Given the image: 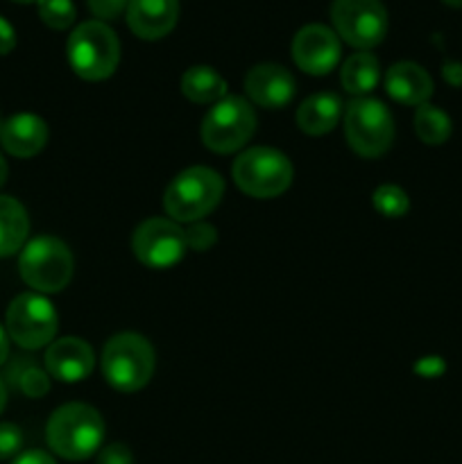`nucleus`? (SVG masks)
I'll list each match as a JSON object with an SVG mask.
<instances>
[{"label":"nucleus","mask_w":462,"mask_h":464,"mask_svg":"<svg viewBox=\"0 0 462 464\" xmlns=\"http://www.w3.org/2000/svg\"><path fill=\"white\" fill-rule=\"evenodd\" d=\"M222 193H225V181L216 170L193 166L170 181L163 195V207L170 220L197 222L220 204Z\"/></svg>","instance_id":"2"},{"label":"nucleus","mask_w":462,"mask_h":464,"mask_svg":"<svg viewBox=\"0 0 462 464\" xmlns=\"http://www.w3.org/2000/svg\"><path fill=\"white\" fill-rule=\"evenodd\" d=\"M72 71L89 82L107 80L120 62L118 36L102 21H86L72 30L66 45Z\"/></svg>","instance_id":"3"},{"label":"nucleus","mask_w":462,"mask_h":464,"mask_svg":"<svg viewBox=\"0 0 462 464\" xmlns=\"http://www.w3.org/2000/svg\"><path fill=\"white\" fill-rule=\"evenodd\" d=\"M340 39L333 30L320 23L302 27L293 41V59L308 75H326L340 62Z\"/></svg>","instance_id":"12"},{"label":"nucleus","mask_w":462,"mask_h":464,"mask_svg":"<svg viewBox=\"0 0 462 464\" xmlns=\"http://www.w3.org/2000/svg\"><path fill=\"white\" fill-rule=\"evenodd\" d=\"M444 5H448V7H462V0H442Z\"/></svg>","instance_id":"36"},{"label":"nucleus","mask_w":462,"mask_h":464,"mask_svg":"<svg viewBox=\"0 0 462 464\" xmlns=\"http://www.w3.org/2000/svg\"><path fill=\"white\" fill-rule=\"evenodd\" d=\"M18 385H21L23 392H25L27 397H32V399H41L50 390L48 374H45L43 370H39V367H34V365L27 367V370L23 372L21 379H18Z\"/></svg>","instance_id":"26"},{"label":"nucleus","mask_w":462,"mask_h":464,"mask_svg":"<svg viewBox=\"0 0 462 464\" xmlns=\"http://www.w3.org/2000/svg\"><path fill=\"white\" fill-rule=\"evenodd\" d=\"M30 220L18 199L0 195V258L12 256L25 247Z\"/></svg>","instance_id":"19"},{"label":"nucleus","mask_w":462,"mask_h":464,"mask_svg":"<svg viewBox=\"0 0 462 464\" xmlns=\"http://www.w3.org/2000/svg\"><path fill=\"white\" fill-rule=\"evenodd\" d=\"M342 113V102L333 93H315L302 102L297 109V125L299 130L311 136L329 134L335 130Z\"/></svg>","instance_id":"18"},{"label":"nucleus","mask_w":462,"mask_h":464,"mask_svg":"<svg viewBox=\"0 0 462 464\" xmlns=\"http://www.w3.org/2000/svg\"><path fill=\"white\" fill-rule=\"evenodd\" d=\"M256 130V113L247 100L226 95L211 107L202 122V140L217 154H229L245 148Z\"/></svg>","instance_id":"8"},{"label":"nucleus","mask_w":462,"mask_h":464,"mask_svg":"<svg viewBox=\"0 0 462 464\" xmlns=\"http://www.w3.org/2000/svg\"><path fill=\"white\" fill-rule=\"evenodd\" d=\"M179 18L177 0H130L127 23L136 36L145 41H157L170 34Z\"/></svg>","instance_id":"15"},{"label":"nucleus","mask_w":462,"mask_h":464,"mask_svg":"<svg viewBox=\"0 0 462 464\" xmlns=\"http://www.w3.org/2000/svg\"><path fill=\"white\" fill-rule=\"evenodd\" d=\"M57 311L36 293H23L7 308V335L23 349H41L57 335Z\"/></svg>","instance_id":"10"},{"label":"nucleus","mask_w":462,"mask_h":464,"mask_svg":"<svg viewBox=\"0 0 462 464\" xmlns=\"http://www.w3.org/2000/svg\"><path fill=\"white\" fill-rule=\"evenodd\" d=\"M236 186L245 195L256 199H270L284 193L293 181V163L274 148H249L240 154L231 168Z\"/></svg>","instance_id":"5"},{"label":"nucleus","mask_w":462,"mask_h":464,"mask_svg":"<svg viewBox=\"0 0 462 464\" xmlns=\"http://www.w3.org/2000/svg\"><path fill=\"white\" fill-rule=\"evenodd\" d=\"M335 34L358 50L376 48L388 34V12L380 0H333Z\"/></svg>","instance_id":"9"},{"label":"nucleus","mask_w":462,"mask_h":464,"mask_svg":"<svg viewBox=\"0 0 462 464\" xmlns=\"http://www.w3.org/2000/svg\"><path fill=\"white\" fill-rule=\"evenodd\" d=\"M131 249L143 266L152 270H168L184 258L188 245L184 229L175 220L149 218L136 227Z\"/></svg>","instance_id":"11"},{"label":"nucleus","mask_w":462,"mask_h":464,"mask_svg":"<svg viewBox=\"0 0 462 464\" xmlns=\"http://www.w3.org/2000/svg\"><path fill=\"white\" fill-rule=\"evenodd\" d=\"M12 464H57V462H54L45 451L32 449V451H25V453H21V456H16V460H14Z\"/></svg>","instance_id":"31"},{"label":"nucleus","mask_w":462,"mask_h":464,"mask_svg":"<svg viewBox=\"0 0 462 464\" xmlns=\"http://www.w3.org/2000/svg\"><path fill=\"white\" fill-rule=\"evenodd\" d=\"M14 3H23V5H30V3H39V0H14Z\"/></svg>","instance_id":"37"},{"label":"nucleus","mask_w":462,"mask_h":464,"mask_svg":"<svg viewBox=\"0 0 462 464\" xmlns=\"http://www.w3.org/2000/svg\"><path fill=\"white\" fill-rule=\"evenodd\" d=\"M344 134L353 152L374 159L390 150L394 140V121L380 100L358 98L344 113Z\"/></svg>","instance_id":"7"},{"label":"nucleus","mask_w":462,"mask_h":464,"mask_svg":"<svg viewBox=\"0 0 462 464\" xmlns=\"http://www.w3.org/2000/svg\"><path fill=\"white\" fill-rule=\"evenodd\" d=\"M371 202H374L376 211L385 218H401L410 208V199H408L406 190L394 184L379 186L371 195Z\"/></svg>","instance_id":"23"},{"label":"nucleus","mask_w":462,"mask_h":464,"mask_svg":"<svg viewBox=\"0 0 462 464\" xmlns=\"http://www.w3.org/2000/svg\"><path fill=\"white\" fill-rule=\"evenodd\" d=\"M23 447V433L14 424H0V460L18 456Z\"/></svg>","instance_id":"27"},{"label":"nucleus","mask_w":462,"mask_h":464,"mask_svg":"<svg viewBox=\"0 0 462 464\" xmlns=\"http://www.w3.org/2000/svg\"><path fill=\"white\" fill-rule=\"evenodd\" d=\"M5 179H7V163H5L3 154H0V186L5 184Z\"/></svg>","instance_id":"34"},{"label":"nucleus","mask_w":462,"mask_h":464,"mask_svg":"<svg viewBox=\"0 0 462 464\" xmlns=\"http://www.w3.org/2000/svg\"><path fill=\"white\" fill-rule=\"evenodd\" d=\"M18 270L30 288L39 293H59L72 279V254L63 240L39 236L23 247Z\"/></svg>","instance_id":"6"},{"label":"nucleus","mask_w":462,"mask_h":464,"mask_svg":"<svg viewBox=\"0 0 462 464\" xmlns=\"http://www.w3.org/2000/svg\"><path fill=\"white\" fill-rule=\"evenodd\" d=\"M14 45H16V32L9 25V21L0 16V54H9Z\"/></svg>","instance_id":"30"},{"label":"nucleus","mask_w":462,"mask_h":464,"mask_svg":"<svg viewBox=\"0 0 462 464\" xmlns=\"http://www.w3.org/2000/svg\"><path fill=\"white\" fill-rule=\"evenodd\" d=\"M442 75L451 86H462V63L447 62L442 68Z\"/></svg>","instance_id":"32"},{"label":"nucleus","mask_w":462,"mask_h":464,"mask_svg":"<svg viewBox=\"0 0 462 464\" xmlns=\"http://www.w3.org/2000/svg\"><path fill=\"white\" fill-rule=\"evenodd\" d=\"M130 7V0H89V9L100 18V21H116L118 16H122V12L127 14Z\"/></svg>","instance_id":"28"},{"label":"nucleus","mask_w":462,"mask_h":464,"mask_svg":"<svg viewBox=\"0 0 462 464\" xmlns=\"http://www.w3.org/2000/svg\"><path fill=\"white\" fill-rule=\"evenodd\" d=\"M93 349L80 338L54 340L45 352V370L62 383H80L93 372Z\"/></svg>","instance_id":"14"},{"label":"nucleus","mask_w":462,"mask_h":464,"mask_svg":"<svg viewBox=\"0 0 462 464\" xmlns=\"http://www.w3.org/2000/svg\"><path fill=\"white\" fill-rule=\"evenodd\" d=\"M245 91L258 107L281 109L294 98V77L279 63H258L245 77Z\"/></svg>","instance_id":"13"},{"label":"nucleus","mask_w":462,"mask_h":464,"mask_svg":"<svg viewBox=\"0 0 462 464\" xmlns=\"http://www.w3.org/2000/svg\"><path fill=\"white\" fill-rule=\"evenodd\" d=\"M102 374L118 392H139L154 374V349L143 335L118 334L104 344Z\"/></svg>","instance_id":"4"},{"label":"nucleus","mask_w":462,"mask_h":464,"mask_svg":"<svg viewBox=\"0 0 462 464\" xmlns=\"http://www.w3.org/2000/svg\"><path fill=\"white\" fill-rule=\"evenodd\" d=\"M385 91L397 102L408 107H421L433 95V80L415 62H399L390 66L385 75Z\"/></svg>","instance_id":"17"},{"label":"nucleus","mask_w":462,"mask_h":464,"mask_svg":"<svg viewBox=\"0 0 462 464\" xmlns=\"http://www.w3.org/2000/svg\"><path fill=\"white\" fill-rule=\"evenodd\" d=\"M380 80V66L379 59L371 53H356L342 63V71H340V82H342V89L347 93L358 95V98H365L367 93L376 89Z\"/></svg>","instance_id":"21"},{"label":"nucleus","mask_w":462,"mask_h":464,"mask_svg":"<svg viewBox=\"0 0 462 464\" xmlns=\"http://www.w3.org/2000/svg\"><path fill=\"white\" fill-rule=\"evenodd\" d=\"M98 464H134V458L125 444H109L100 451Z\"/></svg>","instance_id":"29"},{"label":"nucleus","mask_w":462,"mask_h":464,"mask_svg":"<svg viewBox=\"0 0 462 464\" xmlns=\"http://www.w3.org/2000/svg\"><path fill=\"white\" fill-rule=\"evenodd\" d=\"M7 356H9V335L5 334V329L0 326V365L7 361Z\"/></svg>","instance_id":"33"},{"label":"nucleus","mask_w":462,"mask_h":464,"mask_svg":"<svg viewBox=\"0 0 462 464\" xmlns=\"http://www.w3.org/2000/svg\"><path fill=\"white\" fill-rule=\"evenodd\" d=\"M415 131L426 145H442L451 136V118L433 104H421L415 111Z\"/></svg>","instance_id":"22"},{"label":"nucleus","mask_w":462,"mask_h":464,"mask_svg":"<svg viewBox=\"0 0 462 464\" xmlns=\"http://www.w3.org/2000/svg\"><path fill=\"white\" fill-rule=\"evenodd\" d=\"M184 234H186V245H188V249H193V252H207V249H211L217 240L216 227L199 220L193 222L188 229H184Z\"/></svg>","instance_id":"25"},{"label":"nucleus","mask_w":462,"mask_h":464,"mask_svg":"<svg viewBox=\"0 0 462 464\" xmlns=\"http://www.w3.org/2000/svg\"><path fill=\"white\" fill-rule=\"evenodd\" d=\"M5 403H7V390H5V383L0 381V412H3Z\"/></svg>","instance_id":"35"},{"label":"nucleus","mask_w":462,"mask_h":464,"mask_svg":"<svg viewBox=\"0 0 462 464\" xmlns=\"http://www.w3.org/2000/svg\"><path fill=\"white\" fill-rule=\"evenodd\" d=\"M39 16L53 30H68L75 23L72 0H39Z\"/></svg>","instance_id":"24"},{"label":"nucleus","mask_w":462,"mask_h":464,"mask_svg":"<svg viewBox=\"0 0 462 464\" xmlns=\"http://www.w3.org/2000/svg\"><path fill=\"white\" fill-rule=\"evenodd\" d=\"M45 438L57 456L72 462L86 460L102 444L104 420L86 403H66L53 412Z\"/></svg>","instance_id":"1"},{"label":"nucleus","mask_w":462,"mask_h":464,"mask_svg":"<svg viewBox=\"0 0 462 464\" xmlns=\"http://www.w3.org/2000/svg\"><path fill=\"white\" fill-rule=\"evenodd\" d=\"M181 93L197 104H216L226 98V82L216 68L193 66L181 77Z\"/></svg>","instance_id":"20"},{"label":"nucleus","mask_w":462,"mask_h":464,"mask_svg":"<svg viewBox=\"0 0 462 464\" xmlns=\"http://www.w3.org/2000/svg\"><path fill=\"white\" fill-rule=\"evenodd\" d=\"M0 140L14 157H34L48 143V125L34 113H16L0 127Z\"/></svg>","instance_id":"16"}]
</instances>
